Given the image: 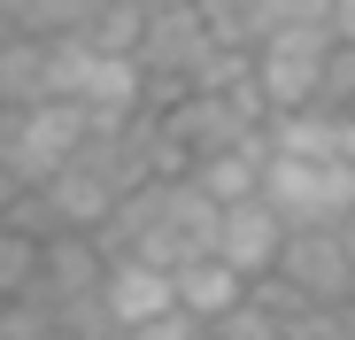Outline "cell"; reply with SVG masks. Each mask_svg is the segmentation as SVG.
I'll return each instance as SVG.
<instances>
[{"mask_svg": "<svg viewBox=\"0 0 355 340\" xmlns=\"http://www.w3.org/2000/svg\"><path fill=\"white\" fill-rule=\"evenodd\" d=\"M286 232H302V224H340L355 209V170L347 162H302V155H270L263 147V186H255Z\"/></svg>", "mask_w": 355, "mask_h": 340, "instance_id": "4", "label": "cell"}, {"mask_svg": "<svg viewBox=\"0 0 355 340\" xmlns=\"http://www.w3.org/2000/svg\"><path fill=\"white\" fill-rule=\"evenodd\" d=\"M278 248H286V224H278V209H270L263 194L224 201V216H216V255L240 271V278H270Z\"/></svg>", "mask_w": 355, "mask_h": 340, "instance_id": "7", "label": "cell"}, {"mask_svg": "<svg viewBox=\"0 0 355 340\" xmlns=\"http://www.w3.org/2000/svg\"><path fill=\"white\" fill-rule=\"evenodd\" d=\"M201 332H216V340H286V317H278V309H270V302L248 287L240 302H232L216 325H201Z\"/></svg>", "mask_w": 355, "mask_h": 340, "instance_id": "13", "label": "cell"}, {"mask_svg": "<svg viewBox=\"0 0 355 340\" xmlns=\"http://www.w3.org/2000/svg\"><path fill=\"white\" fill-rule=\"evenodd\" d=\"M170 287H178V309H186L193 325H216L232 302L248 294V278L232 271L224 255H193V263H178V271H170Z\"/></svg>", "mask_w": 355, "mask_h": 340, "instance_id": "9", "label": "cell"}, {"mask_svg": "<svg viewBox=\"0 0 355 340\" xmlns=\"http://www.w3.org/2000/svg\"><path fill=\"white\" fill-rule=\"evenodd\" d=\"M193 340H216V332H193Z\"/></svg>", "mask_w": 355, "mask_h": 340, "instance_id": "22", "label": "cell"}, {"mask_svg": "<svg viewBox=\"0 0 355 340\" xmlns=\"http://www.w3.org/2000/svg\"><path fill=\"white\" fill-rule=\"evenodd\" d=\"M201 325L186 317V309H170V317H147V325H108L101 340H193Z\"/></svg>", "mask_w": 355, "mask_h": 340, "instance_id": "15", "label": "cell"}, {"mask_svg": "<svg viewBox=\"0 0 355 340\" xmlns=\"http://www.w3.org/2000/svg\"><path fill=\"white\" fill-rule=\"evenodd\" d=\"M332 31H340V39H355V0H340V8H332Z\"/></svg>", "mask_w": 355, "mask_h": 340, "instance_id": "17", "label": "cell"}, {"mask_svg": "<svg viewBox=\"0 0 355 340\" xmlns=\"http://www.w3.org/2000/svg\"><path fill=\"white\" fill-rule=\"evenodd\" d=\"M31 101H54L46 93V39L8 31L0 39V108H31Z\"/></svg>", "mask_w": 355, "mask_h": 340, "instance_id": "11", "label": "cell"}, {"mask_svg": "<svg viewBox=\"0 0 355 340\" xmlns=\"http://www.w3.org/2000/svg\"><path fill=\"white\" fill-rule=\"evenodd\" d=\"M332 232H340V248H347V263H355V209H347V216L332 224Z\"/></svg>", "mask_w": 355, "mask_h": 340, "instance_id": "18", "label": "cell"}, {"mask_svg": "<svg viewBox=\"0 0 355 340\" xmlns=\"http://www.w3.org/2000/svg\"><path fill=\"white\" fill-rule=\"evenodd\" d=\"M39 340H78V332H62V325H46V332H39Z\"/></svg>", "mask_w": 355, "mask_h": 340, "instance_id": "20", "label": "cell"}, {"mask_svg": "<svg viewBox=\"0 0 355 340\" xmlns=\"http://www.w3.org/2000/svg\"><path fill=\"white\" fill-rule=\"evenodd\" d=\"M317 108H332V117H355V39H340V31H332V46H324Z\"/></svg>", "mask_w": 355, "mask_h": 340, "instance_id": "14", "label": "cell"}, {"mask_svg": "<svg viewBox=\"0 0 355 340\" xmlns=\"http://www.w3.org/2000/svg\"><path fill=\"white\" fill-rule=\"evenodd\" d=\"M186 178L224 209V201H248L255 186H263V139H248V147H224V155H201V162H186Z\"/></svg>", "mask_w": 355, "mask_h": 340, "instance_id": "10", "label": "cell"}, {"mask_svg": "<svg viewBox=\"0 0 355 340\" xmlns=\"http://www.w3.org/2000/svg\"><path fill=\"white\" fill-rule=\"evenodd\" d=\"M93 139V117L78 101H31V108H0V170L16 186H46L78 147Z\"/></svg>", "mask_w": 355, "mask_h": 340, "instance_id": "1", "label": "cell"}, {"mask_svg": "<svg viewBox=\"0 0 355 340\" xmlns=\"http://www.w3.org/2000/svg\"><path fill=\"white\" fill-rule=\"evenodd\" d=\"M270 278H286L302 302H347V294H355V263H347V248H340L332 224H302V232H286Z\"/></svg>", "mask_w": 355, "mask_h": 340, "instance_id": "5", "label": "cell"}, {"mask_svg": "<svg viewBox=\"0 0 355 340\" xmlns=\"http://www.w3.org/2000/svg\"><path fill=\"white\" fill-rule=\"evenodd\" d=\"M324 46H332V24L324 16H293V24H278L270 39L248 46V78H255V93H263L270 117H286V108H317Z\"/></svg>", "mask_w": 355, "mask_h": 340, "instance_id": "3", "label": "cell"}, {"mask_svg": "<svg viewBox=\"0 0 355 340\" xmlns=\"http://www.w3.org/2000/svg\"><path fill=\"white\" fill-rule=\"evenodd\" d=\"M0 16H8V31H39V39H54V31H85L93 0H0Z\"/></svg>", "mask_w": 355, "mask_h": 340, "instance_id": "12", "label": "cell"}, {"mask_svg": "<svg viewBox=\"0 0 355 340\" xmlns=\"http://www.w3.org/2000/svg\"><path fill=\"white\" fill-rule=\"evenodd\" d=\"M332 8H340V0H302V16H324V24H332Z\"/></svg>", "mask_w": 355, "mask_h": 340, "instance_id": "19", "label": "cell"}, {"mask_svg": "<svg viewBox=\"0 0 355 340\" xmlns=\"http://www.w3.org/2000/svg\"><path fill=\"white\" fill-rule=\"evenodd\" d=\"M101 271H108V255L93 248V232H46L39 240V271H31V302L54 317L62 302H78V294H101Z\"/></svg>", "mask_w": 355, "mask_h": 340, "instance_id": "6", "label": "cell"}, {"mask_svg": "<svg viewBox=\"0 0 355 340\" xmlns=\"http://www.w3.org/2000/svg\"><path fill=\"white\" fill-rule=\"evenodd\" d=\"M216 46H224V39L209 31L201 0H162V8H147V16H139V39H132V62L147 70V108L170 101L178 85H193V70L209 62Z\"/></svg>", "mask_w": 355, "mask_h": 340, "instance_id": "2", "label": "cell"}, {"mask_svg": "<svg viewBox=\"0 0 355 340\" xmlns=\"http://www.w3.org/2000/svg\"><path fill=\"white\" fill-rule=\"evenodd\" d=\"M347 302H355V294H347Z\"/></svg>", "mask_w": 355, "mask_h": 340, "instance_id": "23", "label": "cell"}, {"mask_svg": "<svg viewBox=\"0 0 355 340\" xmlns=\"http://www.w3.org/2000/svg\"><path fill=\"white\" fill-rule=\"evenodd\" d=\"M101 302H108V325H147V317H170L178 309V287H170V271L147 263V255H108Z\"/></svg>", "mask_w": 355, "mask_h": 340, "instance_id": "8", "label": "cell"}, {"mask_svg": "<svg viewBox=\"0 0 355 340\" xmlns=\"http://www.w3.org/2000/svg\"><path fill=\"white\" fill-rule=\"evenodd\" d=\"M39 332H46V309H39L31 294L0 302V340H39Z\"/></svg>", "mask_w": 355, "mask_h": 340, "instance_id": "16", "label": "cell"}, {"mask_svg": "<svg viewBox=\"0 0 355 340\" xmlns=\"http://www.w3.org/2000/svg\"><path fill=\"white\" fill-rule=\"evenodd\" d=\"M0 39H8V16H0Z\"/></svg>", "mask_w": 355, "mask_h": 340, "instance_id": "21", "label": "cell"}]
</instances>
